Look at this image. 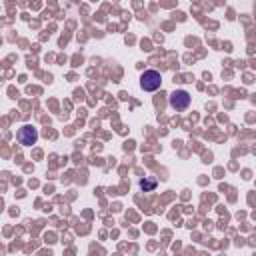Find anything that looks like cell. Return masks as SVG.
Masks as SVG:
<instances>
[{"label":"cell","mask_w":256,"mask_h":256,"mask_svg":"<svg viewBox=\"0 0 256 256\" xmlns=\"http://www.w3.org/2000/svg\"><path fill=\"white\" fill-rule=\"evenodd\" d=\"M162 84V76L158 70H144L142 76H140V88L146 90V92H154L158 90Z\"/></svg>","instance_id":"1"},{"label":"cell","mask_w":256,"mask_h":256,"mask_svg":"<svg viewBox=\"0 0 256 256\" xmlns=\"http://www.w3.org/2000/svg\"><path fill=\"white\" fill-rule=\"evenodd\" d=\"M190 94L186 92V90H174V92H170V96H168V102H170V106L174 108V110H186L188 106H190Z\"/></svg>","instance_id":"2"},{"label":"cell","mask_w":256,"mask_h":256,"mask_svg":"<svg viewBox=\"0 0 256 256\" xmlns=\"http://www.w3.org/2000/svg\"><path fill=\"white\" fill-rule=\"evenodd\" d=\"M16 138H18V142H20L22 146H32V144L38 140V130L32 128L30 124H26V126H22V128L16 132Z\"/></svg>","instance_id":"3"},{"label":"cell","mask_w":256,"mask_h":256,"mask_svg":"<svg viewBox=\"0 0 256 256\" xmlns=\"http://www.w3.org/2000/svg\"><path fill=\"white\" fill-rule=\"evenodd\" d=\"M140 188L146 192V190H154L156 188V178H142L140 180Z\"/></svg>","instance_id":"4"}]
</instances>
